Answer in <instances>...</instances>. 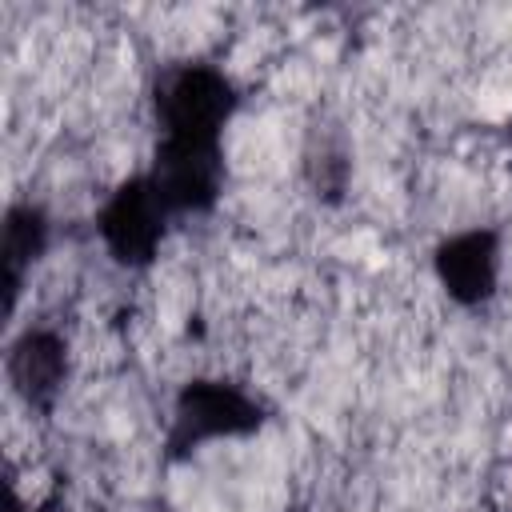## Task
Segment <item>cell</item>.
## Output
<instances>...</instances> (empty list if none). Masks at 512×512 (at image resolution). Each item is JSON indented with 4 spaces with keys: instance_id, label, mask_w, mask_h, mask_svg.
<instances>
[{
    "instance_id": "cell-6",
    "label": "cell",
    "mask_w": 512,
    "mask_h": 512,
    "mask_svg": "<svg viewBox=\"0 0 512 512\" xmlns=\"http://www.w3.org/2000/svg\"><path fill=\"white\" fill-rule=\"evenodd\" d=\"M4 372L12 392L36 408L48 412L56 408V400L68 388L72 376V348L64 340V332L48 328V324H28L8 340V356H4Z\"/></svg>"
},
{
    "instance_id": "cell-4",
    "label": "cell",
    "mask_w": 512,
    "mask_h": 512,
    "mask_svg": "<svg viewBox=\"0 0 512 512\" xmlns=\"http://www.w3.org/2000/svg\"><path fill=\"white\" fill-rule=\"evenodd\" d=\"M508 248L496 224H464L444 232L428 252V272L448 304L476 312L488 308L504 288Z\"/></svg>"
},
{
    "instance_id": "cell-7",
    "label": "cell",
    "mask_w": 512,
    "mask_h": 512,
    "mask_svg": "<svg viewBox=\"0 0 512 512\" xmlns=\"http://www.w3.org/2000/svg\"><path fill=\"white\" fill-rule=\"evenodd\" d=\"M48 240H52V220L40 204H32V200L8 204L4 228H0V264H4V284H8L12 304H16L24 276L44 260Z\"/></svg>"
},
{
    "instance_id": "cell-5",
    "label": "cell",
    "mask_w": 512,
    "mask_h": 512,
    "mask_svg": "<svg viewBox=\"0 0 512 512\" xmlns=\"http://www.w3.org/2000/svg\"><path fill=\"white\" fill-rule=\"evenodd\" d=\"M148 180L156 184L168 212L180 220L216 212L228 180L224 140H192V136H156Z\"/></svg>"
},
{
    "instance_id": "cell-1",
    "label": "cell",
    "mask_w": 512,
    "mask_h": 512,
    "mask_svg": "<svg viewBox=\"0 0 512 512\" xmlns=\"http://www.w3.org/2000/svg\"><path fill=\"white\" fill-rule=\"evenodd\" d=\"M264 420H268V404L248 384L224 372H196L172 392L164 448L168 456L184 460L216 444L248 440L264 428Z\"/></svg>"
},
{
    "instance_id": "cell-2",
    "label": "cell",
    "mask_w": 512,
    "mask_h": 512,
    "mask_svg": "<svg viewBox=\"0 0 512 512\" xmlns=\"http://www.w3.org/2000/svg\"><path fill=\"white\" fill-rule=\"evenodd\" d=\"M148 100H152L156 136L224 140L228 124L240 112L236 80L208 60H180L160 68Z\"/></svg>"
},
{
    "instance_id": "cell-3",
    "label": "cell",
    "mask_w": 512,
    "mask_h": 512,
    "mask_svg": "<svg viewBox=\"0 0 512 512\" xmlns=\"http://www.w3.org/2000/svg\"><path fill=\"white\" fill-rule=\"evenodd\" d=\"M172 228L176 216L160 200L148 172H132L112 184V192L96 208V240L104 256L124 272H148L160 260Z\"/></svg>"
}]
</instances>
